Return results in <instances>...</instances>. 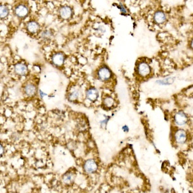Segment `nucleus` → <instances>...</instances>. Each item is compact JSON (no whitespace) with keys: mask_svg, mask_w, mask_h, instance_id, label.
Segmentation results:
<instances>
[{"mask_svg":"<svg viewBox=\"0 0 193 193\" xmlns=\"http://www.w3.org/2000/svg\"><path fill=\"white\" fill-rule=\"evenodd\" d=\"M138 73L142 75V76L146 77L148 76V75H149L151 69L147 63H145V62H141V63L138 65Z\"/></svg>","mask_w":193,"mask_h":193,"instance_id":"nucleus-3","label":"nucleus"},{"mask_svg":"<svg viewBox=\"0 0 193 193\" xmlns=\"http://www.w3.org/2000/svg\"><path fill=\"white\" fill-rule=\"evenodd\" d=\"M123 129H124V130H125V131H128V129L126 128V126H124V127L123 128Z\"/></svg>","mask_w":193,"mask_h":193,"instance_id":"nucleus-21","label":"nucleus"},{"mask_svg":"<svg viewBox=\"0 0 193 193\" xmlns=\"http://www.w3.org/2000/svg\"><path fill=\"white\" fill-rule=\"evenodd\" d=\"M15 72L19 75H24L28 73L27 66L22 63L17 64L14 67Z\"/></svg>","mask_w":193,"mask_h":193,"instance_id":"nucleus-6","label":"nucleus"},{"mask_svg":"<svg viewBox=\"0 0 193 193\" xmlns=\"http://www.w3.org/2000/svg\"><path fill=\"white\" fill-rule=\"evenodd\" d=\"M40 94H41V95H41V97H42V98L43 97V96L46 95L45 94H43V91H40Z\"/></svg>","mask_w":193,"mask_h":193,"instance_id":"nucleus-20","label":"nucleus"},{"mask_svg":"<svg viewBox=\"0 0 193 193\" xmlns=\"http://www.w3.org/2000/svg\"><path fill=\"white\" fill-rule=\"evenodd\" d=\"M5 153V147L3 146V145L0 143V158H1L4 154Z\"/></svg>","mask_w":193,"mask_h":193,"instance_id":"nucleus-18","label":"nucleus"},{"mask_svg":"<svg viewBox=\"0 0 193 193\" xmlns=\"http://www.w3.org/2000/svg\"><path fill=\"white\" fill-rule=\"evenodd\" d=\"M50 36V33L49 31H45L43 33V34H42V36H43L44 38H47V37H48V36Z\"/></svg>","mask_w":193,"mask_h":193,"instance_id":"nucleus-19","label":"nucleus"},{"mask_svg":"<svg viewBox=\"0 0 193 193\" xmlns=\"http://www.w3.org/2000/svg\"><path fill=\"white\" fill-rule=\"evenodd\" d=\"M87 98L91 101H94L98 98L99 93L97 90L95 88H91L89 90H88L86 94Z\"/></svg>","mask_w":193,"mask_h":193,"instance_id":"nucleus-11","label":"nucleus"},{"mask_svg":"<svg viewBox=\"0 0 193 193\" xmlns=\"http://www.w3.org/2000/svg\"><path fill=\"white\" fill-rule=\"evenodd\" d=\"M9 14V10L5 5H0V18H5Z\"/></svg>","mask_w":193,"mask_h":193,"instance_id":"nucleus-15","label":"nucleus"},{"mask_svg":"<svg viewBox=\"0 0 193 193\" xmlns=\"http://www.w3.org/2000/svg\"><path fill=\"white\" fill-rule=\"evenodd\" d=\"M24 91L28 96H32L36 94V87L32 84H28L24 88Z\"/></svg>","mask_w":193,"mask_h":193,"instance_id":"nucleus-12","label":"nucleus"},{"mask_svg":"<svg viewBox=\"0 0 193 193\" xmlns=\"http://www.w3.org/2000/svg\"><path fill=\"white\" fill-rule=\"evenodd\" d=\"M53 63L56 66H61L64 62L65 57L61 53H56L52 57Z\"/></svg>","mask_w":193,"mask_h":193,"instance_id":"nucleus-9","label":"nucleus"},{"mask_svg":"<svg viewBox=\"0 0 193 193\" xmlns=\"http://www.w3.org/2000/svg\"><path fill=\"white\" fill-rule=\"evenodd\" d=\"M176 140L179 144H183L187 139L186 133L183 130H178L175 134Z\"/></svg>","mask_w":193,"mask_h":193,"instance_id":"nucleus-7","label":"nucleus"},{"mask_svg":"<svg viewBox=\"0 0 193 193\" xmlns=\"http://www.w3.org/2000/svg\"><path fill=\"white\" fill-rule=\"evenodd\" d=\"M73 174L72 173H66L62 177V181L66 184H70L73 182Z\"/></svg>","mask_w":193,"mask_h":193,"instance_id":"nucleus-14","label":"nucleus"},{"mask_svg":"<svg viewBox=\"0 0 193 193\" xmlns=\"http://www.w3.org/2000/svg\"><path fill=\"white\" fill-rule=\"evenodd\" d=\"M27 30L30 33H36L38 31L39 26V24L37 22L32 21V22H30L27 23Z\"/></svg>","mask_w":193,"mask_h":193,"instance_id":"nucleus-10","label":"nucleus"},{"mask_svg":"<svg viewBox=\"0 0 193 193\" xmlns=\"http://www.w3.org/2000/svg\"><path fill=\"white\" fill-rule=\"evenodd\" d=\"M187 121V117L184 113L180 111L177 113L175 115V122L178 125H184Z\"/></svg>","mask_w":193,"mask_h":193,"instance_id":"nucleus-5","label":"nucleus"},{"mask_svg":"<svg viewBox=\"0 0 193 193\" xmlns=\"http://www.w3.org/2000/svg\"><path fill=\"white\" fill-rule=\"evenodd\" d=\"M78 92L77 91H73L72 92V94H71L70 95H69V99L70 100H76L78 97Z\"/></svg>","mask_w":193,"mask_h":193,"instance_id":"nucleus-17","label":"nucleus"},{"mask_svg":"<svg viewBox=\"0 0 193 193\" xmlns=\"http://www.w3.org/2000/svg\"><path fill=\"white\" fill-rule=\"evenodd\" d=\"M98 76L100 80L107 81L111 77V72L106 67L100 68L98 72Z\"/></svg>","mask_w":193,"mask_h":193,"instance_id":"nucleus-4","label":"nucleus"},{"mask_svg":"<svg viewBox=\"0 0 193 193\" xmlns=\"http://www.w3.org/2000/svg\"><path fill=\"white\" fill-rule=\"evenodd\" d=\"M60 15L65 19H69L72 15V10L68 7H64L61 8Z\"/></svg>","mask_w":193,"mask_h":193,"instance_id":"nucleus-8","label":"nucleus"},{"mask_svg":"<svg viewBox=\"0 0 193 193\" xmlns=\"http://www.w3.org/2000/svg\"><path fill=\"white\" fill-rule=\"evenodd\" d=\"M154 20L157 23H162L165 22L166 16L162 12H157L154 14Z\"/></svg>","mask_w":193,"mask_h":193,"instance_id":"nucleus-13","label":"nucleus"},{"mask_svg":"<svg viewBox=\"0 0 193 193\" xmlns=\"http://www.w3.org/2000/svg\"><path fill=\"white\" fill-rule=\"evenodd\" d=\"M104 105L107 107H111L113 104V100L111 97H107L104 99Z\"/></svg>","mask_w":193,"mask_h":193,"instance_id":"nucleus-16","label":"nucleus"},{"mask_svg":"<svg viewBox=\"0 0 193 193\" xmlns=\"http://www.w3.org/2000/svg\"><path fill=\"white\" fill-rule=\"evenodd\" d=\"M15 14L19 18H24L28 14V8L24 4H19L15 8Z\"/></svg>","mask_w":193,"mask_h":193,"instance_id":"nucleus-1","label":"nucleus"},{"mask_svg":"<svg viewBox=\"0 0 193 193\" xmlns=\"http://www.w3.org/2000/svg\"><path fill=\"white\" fill-rule=\"evenodd\" d=\"M84 168H85V170L86 173H93L97 169V164H96V162L94 160L90 159V160H87L85 162Z\"/></svg>","mask_w":193,"mask_h":193,"instance_id":"nucleus-2","label":"nucleus"}]
</instances>
